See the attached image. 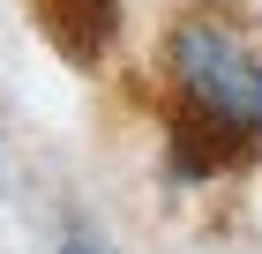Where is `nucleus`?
<instances>
[{
    "label": "nucleus",
    "instance_id": "obj_2",
    "mask_svg": "<svg viewBox=\"0 0 262 254\" xmlns=\"http://www.w3.org/2000/svg\"><path fill=\"white\" fill-rule=\"evenodd\" d=\"M53 254H105V247H98V239H90V232H68V239H60V247H53Z\"/></svg>",
    "mask_w": 262,
    "mask_h": 254
},
{
    "label": "nucleus",
    "instance_id": "obj_1",
    "mask_svg": "<svg viewBox=\"0 0 262 254\" xmlns=\"http://www.w3.org/2000/svg\"><path fill=\"white\" fill-rule=\"evenodd\" d=\"M172 90V142L195 172H217L262 142V60L225 15H180L158 45Z\"/></svg>",
    "mask_w": 262,
    "mask_h": 254
}]
</instances>
